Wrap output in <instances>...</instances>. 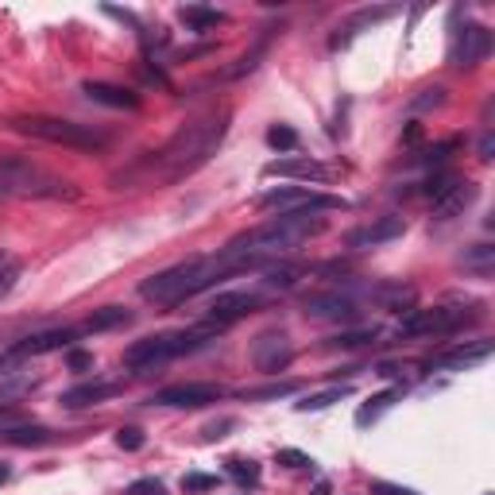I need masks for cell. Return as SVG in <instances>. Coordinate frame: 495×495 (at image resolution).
Listing matches in <instances>:
<instances>
[{
	"mask_svg": "<svg viewBox=\"0 0 495 495\" xmlns=\"http://www.w3.org/2000/svg\"><path fill=\"white\" fill-rule=\"evenodd\" d=\"M12 426H19V414H16L12 406L0 403V434H4V429H12Z\"/></svg>",
	"mask_w": 495,
	"mask_h": 495,
	"instance_id": "f6af8a7d",
	"label": "cell"
},
{
	"mask_svg": "<svg viewBox=\"0 0 495 495\" xmlns=\"http://www.w3.org/2000/svg\"><path fill=\"white\" fill-rule=\"evenodd\" d=\"M379 375H383V379H395L398 367H395V364H379Z\"/></svg>",
	"mask_w": 495,
	"mask_h": 495,
	"instance_id": "f907efd6",
	"label": "cell"
},
{
	"mask_svg": "<svg viewBox=\"0 0 495 495\" xmlns=\"http://www.w3.org/2000/svg\"><path fill=\"white\" fill-rule=\"evenodd\" d=\"M290 360H294V344L282 329H267L251 341V364H256V372L279 375V372L290 367Z\"/></svg>",
	"mask_w": 495,
	"mask_h": 495,
	"instance_id": "30bf717a",
	"label": "cell"
},
{
	"mask_svg": "<svg viewBox=\"0 0 495 495\" xmlns=\"http://www.w3.org/2000/svg\"><path fill=\"white\" fill-rule=\"evenodd\" d=\"M228 120L233 117L220 109V112H209V117H197V120L182 124L166 143H159L155 151H143L132 166H124V171L112 174V189L174 186L194 171H202V166L217 155V147L225 143Z\"/></svg>",
	"mask_w": 495,
	"mask_h": 495,
	"instance_id": "6da1fadb",
	"label": "cell"
},
{
	"mask_svg": "<svg viewBox=\"0 0 495 495\" xmlns=\"http://www.w3.org/2000/svg\"><path fill=\"white\" fill-rule=\"evenodd\" d=\"M310 495H333V483H329V480H318V483L310 488Z\"/></svg>",
	"mask_w": 495,
	"mask_h": 495,
	"instance_id": "c3c4849f",
	"label": "cell"
},
{
	"mask_svg": "<svg viewBox=\"0 0 495 495\" xmlns=\"http://www.w3.org/2000/svg\"><path fill=\"white\" fill-rule=\"evenodd\" d=\"M0 197H50V202H58V197H78V189L31 159L0 155Z\"/></svg>",
	"mask_w": 495,
	"mask_h": 495,
	"instance_id": "5b68a950",
	"label": "cell"
},
{
	"mask_svg": "<svg viewBox=\"0 0 495 495\" xmlns=\"http://www.w3.org/2000/svg\"><path fill=\"white\" fill-rule=\"evenodd\" d=\"M120 391H124V379H86V383L62 391L58 403L66 406V410H86V406L109 403V398H117Z\"/></svg>",
	"mask_w": 495,
	"mask_h": 495,
	"instance_id": "9a60e30c",
	"label": "cell"
},
{
	"mask_svg": "<svg viewBox=\"0 0 495 495\" xmlns=\"http://www.w3.org/2000/svg\"><path fill=\"white\" fill-rule=\"evenodd\" d=\"M81 336V329H73V325H62V329H43V333H31L24 341H16L12 349L4 352V360H27V356H47V352H58V349H70L73 341Z\"/></svg>",
	"mask_w": 495,
	"mask_h": 495,
	"instance_id": "4fadbf2b",
	"label": "cell"
},
{
	"mask_svg": "<svg viewBox=\"0 0 495 495\" xmlns=\"http://www.w3.org/2000/svg\"><path fill=\"white\" fill-rule=\"evenodd\" d=\"M66 364L73 367V372H86V367H93V356H89V352H81V349H70Z\"/></svg>",
	"mask_w": 495,
	"mask_h": 495,
	"instance_id": "ee69618b",
	"label": "cell"
},
{
	"mask_svg": "<svg viewBox=\"0 0 495 495\" xmlns=\"http://www.w3.org/2000/svg\"><path fill=\"white\" fill-rule=\"evenodd\" d=\"M452 151H457V143H437V147H429V151L426 155H418V163H422V166H429V171H445V159H449V155Z\"/></svg>",
	"mask_w": 495,
	"mask_h": 495,
	"instance_id": "74e56055",
	"label": "cell"
},
{
	"mask_svg": "<svg viewBox=\"0 0 495 495\" xmlns=\"http://www.w3.org/2000/svg\"><path fill=\"white\" fill-rule=\"evenodd\" d=\"M476 182H468V178H460L457 186L449 189V194H441L437 202H434V220H452V217H460L465 213V209L476 202Z\"/></svg>",
	"mask_w": 495,
	"mask_h": 495,
	"instance_id": "44dd1931",
	"label": "cell"
},
{
	"mask_svg": "<svg viewBox=\"0 0 495 495\" xmlns=\"http://www.w3.org/2000/svg\"><path fill=\"white\" fill-rule=\"evenodd\" d=\"M263 31H267V35H263L251 50H244V55L236 58V66H228V70H225V78H244V73H251V70L259 66V58L267 55V43H271V35H275V27H263Z\"/></svg>",
	"mask_w": 495,
	"mask_h": 495,
	"instance_id": "f1b7e54d",
	"label": "cell"
},
{
	"mask_svg": "<svg viewBox=\"0 0 495 495\" xmlns=\"http://www.w3.org/2000/svg\"><path fill=\"white\" fill-rule=\"evenodd\" d=\"M476 321V313H468L465 306H434V310H410L398 321V341H418V336H449L465 325Z\"/></svg>",
	"mask_w": 495,
	"mask_h": 495,
	"instance_id": "8992f818",
	"label": "cell"
},
{
	"mask_svg": "<svg viewBox=\"0 0 495 495\" xmlns=\"http://www.w3.org/2000/svg\"><path fill=\"white\" fill-rule=\"evenodd\" d=\"M236 422L233 418H225V422H213V426H205V441H217V437H225V429H233Z\"/></svg>",
	"mask_w": 495,
	"mask_h": 495,
	"instance_id": "bcb514c9",
	"label": "cell"
},
{
	"mask_svg": "<svg viewBox=\"0 0 495 495\" xmlns=\"http://www.w3.org/2000/svg\"><path fill=\"white\" fill-rule=\"evenodd\" d=\"M275 465H282V468H313V457L310 452H302V449H279Z\"/></svg>",
	"mask_w": 495,
	"mask_h": 495,
	"instance_id": "f35d334b",
	"label": "cell"
},
{
	"mask_svg": "<svg viewBox=\"0 0 495 495\" xmlns=\"http://www.w3.org/2000/svg\"><path fill=\"white\" fill-rule=\"evenodd\" d=\"M491 356V341H465V344H452L449 352L434 356V360H426V372H452V367H472V364H483Z\"/></svg>",
	"mask_w": 495,
	"mask_h": 495,
	"instance_id": "e0dca14e",
	"label": "cell"
},
{
	"mask_svg": "<svg viewBox=\"0 0 495 495\" xmlns=\"http://www.w3.org/2000/svg\"><path fill=\"white\" fill-rule=\"evenodd\" d=\"M460 267L472 271V275H480V279H488L491 267H495V248L491 244H472V248H465V256H460Z\"/></svg>",
	"mask_w": 495,
	"mask_h": 495,
	"instance_id": "83f0119b",
	"label": "cell"
},
{
	"mask_svg": "<svg viewBox=\"0 0 495 495\" xmlns=\"http://www.w3.org/2000/svg\"><path fill=\"white\" fill-rule=\"evenodd\" d=\"M263 209H279V213H333V209H349V202L336 194H321L310 186H275L259 194Z\"/></svg>",
	"mask_w": 495,
	"mask_h": 495,
	"instance_id": "52a82bcc",
	"label": "cell"
},
{
	"mask_svg": "<svg viewBox=\"0 0 495 495\" xmlns=\"http://www.w3.org/2000/svg\"><path fill=\"white\" fill-rule=\"evenodd\" d=\"M225 398V387L217 383H174V387H163V391L151 395L155 406H171V410H202V406H213Z\"/></svg>",
	"mask_w": 495,
	"mask_h": 495,
	"instance_id": "7c38bea8",
	"label": "cell"
},
{
	"mask_svg": "<svg viewBox=\"0 0 495 495\" xmlns=\"http://www.w3.org/2000/svg\"><path fill=\"white\" fill-rule=\"evenodd\" d=\"M225 329H213V325H189V329H171V333H155V336H143V341H135L124 349V367L135 375L143 372H155V367L178 360V356H189L197 349H205L209 341H217V336Z\"/></svg>",
	"mask_w": 495,
	"mask_h": 495,
	"instance_id": "3957f363",
	"label": "cell"
},
{
	"mask_svg": "<svg viewBox=\"0 0 495 495\" xmlns=\"http://www.w3.org/2000/svg\"><path fill=\"white\" fill-rule=\"evenodd\" d=\"M263 302H267V294L263 290H220L217 298L209 302V310H205V325H213V329H228V325H236L240 318L256 313Z\"/></svg>",
	"mask_w": 495,
	"mask_h": 495,
	"instance_id": "ba28073f",
	"label": "cell"
},
{
	"mask_svg": "<svg viewBox=\"0 0 495 495\" xmlns=\"http://www.w3.org/2000/svg\"><path fill=\"white\" fill-rule=\"evenodd\" d=\"M213 488H217V476H205V472H186V476H182V491L186 495L213 491Z\"/></svg>",
	"mask_w": 495,
	"mask_h": 495,
	"instance_id": "ab89813d",
	"label": "cell"
},
{
	"mask_svg": "<svg viewBox=\"0 0 495 495\" xmlns=\"http://www.w3.org/2000/svg\"><path fill=\"white\" fill-rule=\"evenodd\" d=\"M263 178H298V182H329L333 171L310 155H287V159H271L263 166Z\"/></svg>",
	"mask_w": 495,
	"mask_h": 495,
	"instance_id": "5bb4252c",
	"label": "cell"
},
{
	"mask_svg": "<svg viewBox=\"0 0 495 495\" xmlns=\"http://www.w3.org/2000/svg\"><path fill=\"white\" fill-rule=\"evenodd\" d=\"M352 395V383H333L329 391H318V395H306L302 403H294V410H302V414H310V410H325L333 403H341V398Z\"/></svg>",
	"mask_w": 495,
	"mask_h": 495,
	"instance_id": "f546056e",
	"label": "cell"
},
{
	"mask_svg": "<svg viewBox=\"0 0 495 495\" xmlns=\"http://www.w3.org/2000/svg\"><path fill=\"white\" fill-rule=\"evenodd\" d=\"M225 468H228V476H233L244 491L259 488V480H263V468H259L251 457H228V460H225Z\"/></svg>",
	"mask_w": 495,
	"mask_h": 495,
	"instance_id": "4316f807",
	"label": "cell"
},
{
	"mask_svg": "<svg viewBox=\"0 0 495 495\" xmlns=\"http://www.w3.org/2000/svg\"><path fill=\"white\" fill-rule=\"evenodd\" d=\"M259 275H263V287L267 290H290L294 282L306 275V267H302V263H290V259H271Z\"/></svg>",
	"mask_w": 495,
	"mask_h": 495,
	"instance_id": "603a6c76",
	"label": "cell"
},
{
	"mask_svg": "<svg viewBox=\"0 0 495 495\" xmlns=\"http://www.w3.org/2000/svg\"><path fill=\"white\" fill-rule=\"evenodd\" d=\"M19 275H24V263L12 259L8 251H0V298H8V294L16 290Z\"/></svg>",
	"mask_w": 495,
	"mask_h": 495,
	"instance_id": "d6a6232c",
	"label": "cell"
},
{
	"mask_svg": "<svg viewBox=\"0 0 495 495\" xmlns=\"http://www.w3.org/2000/svg\"><path fill=\"white\" fill-rule=\"evenodd\" d=\"M491 55V31L483 24H465L452 27V43H449V66L457 70H476L483 58Z\"/></svg>",
	"mask_w": 495,
	"mask_h": 495,
	"instance_id": "9c48e42d",
	"label": "cell"
},
{
	"mask_svg": "<svg viewBox=\"0 0 495 495\" xmlns=\"http://www.w3.org/2000/svg\"><path fill=\"white\" fill-rule=\"evenodd\" d=\"M325 233V217L321 213H279L271 217L267 225L259 228H248V233H240L228 240V251H240V256H256L263 263L271 259H282L287 251H294L298 244H306V240L321 236Z\"/></svg>",
	"mask_w": 495,
	"mask_h": 495,
	"instance_id": "7a4b0ae2",
	"label": "cell"
},
{
	"mask_svg": "<svg viewBox=\"0 0 495 495\" xmlns=\"http://www.w3.org/2000/svg\"><path fill=\"white\" fill-rule=\"evenodd\" d=\"M457 182H460V178H457V174H452V171H434V174H429V178H426V186H422V194L429 197V202H437V197H441V194H449V189H452V186H457Z\"/></svg>",
	"mask_w": 495,
	"mask_h": 495,
	"instance_id": "836d02e7",
	"label": "cell"
},
{
	"mask_svg": "<svg viewBox=\"0 0 495 495\" xmlns=\"http://www.w3.org/2000/svg\"><path fill=\"white\" fill-rule=\"evenodd\" d=\"M306 318L313 321H360V298L352 290H325V294H310L306 298Z\"/></svg>",
	"mask_w": 495,
	"mask_h": 495,
	"instance_id": "8fae6325",
	"label": "cell"
},
{
	"mask_svg": "<svg viewBox=\"0 0 495 495\" xmlns=\"http://www.w3.org/2000/svg\"><path fill=\"white\" fill-rule=\"evenodd\" d=\"M441 104H445V86H426V89H418V97H410V112L441 109Z\"/></svg>",
	"mask_w": 495,
	"mask_h": 495,
	"instance_id": "e575fe53",
	"label": "cell"
},
{
	"mask_svg": "<svg viewBox=\"0 0 495 495\" xmlns=\"http://www.w3.org/2000/svg\"><path fill=\"white\" fill-rule=\"evenodd\" d=\"M398 12L395 4H379V8H360V12H352L349 19H344L341 27H336V35L329 39V47L336 50V47H344L349 39H356L360 31H367V27H375V24H383V19H391Z\"/></svg>",
	"mask_w": 495,
	"mask_h": 495,
	"instance_id": "ac0fdd59",
	"label": "cell"
},
{
	"mask_svg": "<svg viewBox=\"0 0 495 495\" xmlns=\"http://www.w3.org/2000/svg\"><path fill=\"white\" fill-rule=\"evenodd\" d=\"M372 495H418L414 488H403V483H387V480H372Z\"/></svg>",
	"mask_w": 495,
	"mask_h": 495,
	"instance_id": "7bdbcfd3",
	"label": "cell"
},
{
	"mask_svg": "<svg viewBox=\"0 0 495 495\" xmlns=\"http://www.w3.org/2000/svg\"><path fill=\"white\" fill-rule=\"evenodd\" d=\"M375 336H379L375 325H372V329L364 325V329H341L336 336H329L325 344H329V349H364V344H375Z\"/></svg>",
	"mask_w": 495,
	"mask_h": 495,
	"instance_id": "4dcf8cb0",
	"label": "cell"
},
{
	"mask_svg": "<svg viewBox=\"0 0 495 495\" xmlns=\"http://www.w3.org/2000/svg\"><path fill=\"white\" fill-rule=\"evenodd\" d=\"M143 441H147V437H143V429H140V426H124L120 434H117V445H120V449H128V452L143 449Z\"/></svg>",
	"mask_w": 495,
	"mask_h": 495,
	"instance_id": "b9f144b4",
	"label": "cell"
},
{
	"mask_svg": "<svg viewBox=\"0 0 495 495\" xmlns=\"http://www.w3.org/2000/svg\"><path fill=\"white\" fill-rule=\"evenodd\" d=\"M491 151H495V140H491V132H483V135H480V159L488 163V159H491Z\"/></svg>",
	"mask_w": 495,
	"mask_h": 495,
	"instance_id": "7dc6e473",
	"label": "cell"
},
{
	"mask_svg": "<svg viewBox=\"0 0 495 495\" xmlns=\"http://www.w3.org/2000/svg\"><path fill=\"white\" fill-rule=\"evenodd\" d=\"M35 383H39V379L31 375V372H8V379L0 383V403H4V406H12V398L27 395Z\"/></svg>",
	"mask_w": 495,
	"mask_h": 495,
	"instance_id": "1f68e13d",
	"label": "cell"
},
{
	"mask_svg": "<svg viewBox=\"0 0 495 495\" xmlns=\"http://www.w3.org/2000/svg\"><path fill=\"white\" fill-rule=\"evenodd\" d=\"M406 395V383H395V387H387V391H379V395H372L367 403L356 410V426H372V422H379V418L391 410L398 398Z\"/></svg>",
	"mask_w": 495,
	"mask_h": 495,
	"instance_id": "7402d4cb",
	"label": "cell"
},
{
	"mask_svg": "<svg viewBox=\"0 0 495 495\" xmlns=\"http://www.w3.org/2000/svg\"><path fill=\"white\" fill-rule=\"evenodd\" d=\"M178 19L186 24V31L205 35V31H213V27L225 24V12H220V8H205V4H182V8H178Z\"/></svg>",
	"mask_w": 495,
	"mask_h": 495,
	"instance_id": "cb8c5ba5",
	"label": "cell"
},
{
	"mask_svg": "<svg viewBox=\"0 0 495 495\" xmlns=\"http://www.w3.org/2000/svg\"><path fill=\"white\" fill-rule=\"evenodd\" d=\"M267 147H275V151H294V147H298V132H294L290 124H271Z\"/></svg>",
	"mask_w": 495,
	"mask_h": 495,
	"instance_id": "d590c367",
	"label": "cell"
},
{
	"mask_svg": "<svg viewBox=\"0 0 495 495\" xmlns=\"http://www.w3.org/2000/svg\"><path fill=\"white\" fill-rule=\"evenodd\" d=\"M0 441L4 445H47V441H55V429H47V426H12V429H4L0 434Z\"/></svg>",
	"mask_w": 495,
	"mask_h": 495,
	"instance_id": "484cf974",
	"label": "cell"
},
{
	"mask_svg": "<svg viewBox=\"0 0 495 495\" xmlns=\"http://www.w3.org/2000/svg\"><path fill=\"white\" fill-rule=\"evenodd\" d=\"M124 495H166V488H163V480L143 476V480H132L128 488H124Z\"/></svg>",
	"mask_w": 495,
	"mask_h": 495,
	"instance_id": "60d3db41",
	"label": "cell"
},
{
	"mask_svg": "<svg viewBox=\"0 0 495 495\" xmlns=\"http://www.w3.org/2000/svg\"><path fill=\"white\" fill-rule=\"evenodd\" d=\"M298 391V383H267V387H256V391H244L248 403H263V398H287Z\"/></svg>",
	"mask_w": 495,
	"mask_h": 495,
	"instance_id": "8d00e7d4",
	"label": "cell"
},
{
	"mask_svg": "<svg viewBox=\"0 0 495 495\" xmlns=\"http://www.w3.org/2000/svg\"><path fill=\"white\" fill-rule=\"evenodd\" d=\"M406 233V220L398 213H387V217H375L372 225L356 228V233H349V248H379V244H391V240H398Z\"/></svg>",
	"mask_w": 495,
	"mask_h": 495,
	"instance_id": "2e32d148",
	"label": "cell"
},
{
	"mask_svg": "<svg viewBox=\"0 0 495 495\" xmlns=\"http://www.w3.org/2000/svg\"><path fill=\"white\" fill-rule=\"evenodd\" d=\"M8 480H12V465H4V460H0V488H4Z\"/></svg>",
	"mask_w": 495,
	"mask_h": 495,
	"instance_id": "681fc988",
	"label": "cell"
},
{
	"mask_svg": "<svg viewBox=\"0 0 495 495\" xmlns=\"http://www.w3.org/2000/svg\"><path fill=\"white\" fill-rule=\"evenodd\" d=\"M120 325H132V310L128 306H101L93 310L81 333H109V329H120Z\"/></svg>",
	"mask_w": 495,
	"mask_h": 495,
	"instance_id": "d4e9b609",
	"label": "cell"
},
{
	"mask_svg": "<svg viewBox=\"0 0 495 495\" xmlns=\"http://www.w3.org/2000/svg\"><path fill=\"white\" fill-rule=\"evenodd\" d=\"M367 298H372L375 306L391 310V313H410L418 306V290L406 287V282H379V287L367 290Z\"/></svg>",
	"mask_w": 495,
	"mask_h": 495,
	"instance_id": "ffe728a7",
	"label": "cell"
},
{
	"mask_svg": "<svg viewBox=\"0 0 495 495\" xmlns=\"http://www.w3.org/2000/svg\"><path fill=\"white\" fill-rule=\"evenodd\" d=\"M81 93L93 101V104H104V109H124V112H135L140 109V93L124 89V86H112V81H86Z\"/></svg>",
	"mask_w": 495,
	"mask_h": 495,
	"instance_id": "d6986e66",
	"label": "cell"
},
{
	"mask_svg": "<svg viewBox=\"0 0 495 495\" xmlns=\"http://www.w3.org/2000/svg\"><path fill=\"white\" fill-rule=\"evenodd\" d=\"M8 128L31 140H43L55 147H70V151H104L109 147V132L93 128V124H78V120H62V117H12Z\"/></svg>",
	"mask_w": 495,
	"mask_h": 495,
	"instance_id": "277c9868",
	"label": "cell"
}]
</instances>
